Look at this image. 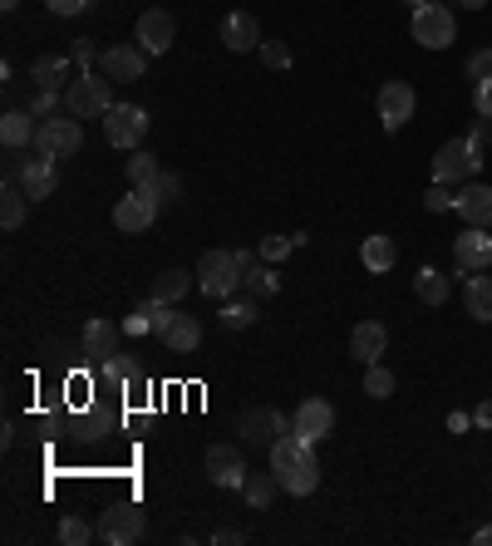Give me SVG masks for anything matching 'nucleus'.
Instances as JSON below:
<instances>
[{"mask_svg": "<svg viewBox=\"0 0 492 546\" xmlns=\"http://www.w3.org/2000/svg\"><path fill=\"white\" fill-rule=\"evenodd\" d=\"M222 325H227V330L256 325V296H246V301H222Z\"/></svg>", "mask_w": 492, "mask_h": 546, "instance_id": "72a5a7b5", "label": "nucleus"}, {"mask_svg": "<svg viewBox=\"0 0 492 546\" xmlns=\"http://www.w3.org/2000/svg\"><path fill=\"white\" fill-rule=\"evenodd\" d=\"M473 546H492V522H488V527H478V532H473Z\"/></svg>", "mask_w": 492, "mask_h": 546, "instance_id": "603ef678", "label": "nucleus"}, {"mask_svg": "<svg viewBox=\"0 0 492 546\" xmlns=\"http://www.w3.org/2000/svg\"><path fill=\"white\" fill-rule=\"evenodd\" d=\"M202 468H207V483L212 487H242L246 483V458H242V448H232V443H212L207 458H202Z\"/></svg>", "mask_w": 492, "mask_h": 546, "instance_id": "ddd939ff", "label": "nucleus"}, {"mask_svg": "<svg viewBox=\"0 0 492 546\" xmlns=\"http://www.w3.org/2000/svg\"><path fill=\"white\" fill-rule=\"evenodd\" d=\"M365 394L369 399H389V394H394V374H389L379 360L365 364Z\"/></svg>", "mask_w": 492, "mask_h": 546, "instance_id": "c9c22d12", "label": "nucleus"}, {"mask_svg": "<svg viewBox=\"0 0 492 546\" xmlns=\"http://www.w3.org/2000/svg\"><path fill=\"white\" fill-rule=\"evenodd\" d=\"M453 212H458L468 227H492V187L488 182H463Z\"/></svg>", "mask_w": 492, "mask_h": 546, "instance_id": "a211bd4d", "label": "nucleus"}, {"mask_svg": "<svg viewBox=\"0 0 492 546\" xmlns=\"http://www.w3.org/2000/svg\"><path fill=\"white\" fill-rule=\"evenodd\" d=\"M261 60H266V69H291V50L281 40H261Z\"/></svg>", "mask_w": 492, "mask_h": 546, "instance_id": "a19ab883", "label": "nucleus"}, {"mask_svg": "<svg viewBox=\"0 0 492 546\" xmlns=\"http://www.w3.org/2000/svg\"><path fill=\"white\" fill-rule=\"evenodd\" d=\"M158 212H163V202H158L148 187H133L128 197L114 202V227L128 232V237H133V232H148V227L158 222Z\"/></svg>", "mask_w": 492, "mask_h": 546, "instance_id": "1a4fd4ad", "label": "nucleus"}, {"mask_svg": "<svg viewBox=\"0 0 492 546\" xmlns=\"http://www.w3.org/2000/svg\"><path fill=\"white\" fill-rule=\"evenodd\" d=\"M237 433H242L251 448H276L286 433H296V424L281 414V409H242V419H237Z\"/></svg>", "mask_w": 492, "mask_h": 546, "instance_id": "423d86ee", "label": "nucleus"}, {"mask_svg": "<svg viewBox=\"0 0 492 546\" xmlns=\"http://www.w3.org/2000/svg\"><path fill=\"white\" fill-rule=\"evenodd\" d=\"M109 109H114V79H109V74L84 69V74L69 79V89H64V114H74V119H104Z\"/></svg>", "mask_w": 492, "mask_h": 546, "instance_id": "7ed1b4c3", "label": "nucleus"}, {"mask_svg": "<svg viewBox=\"0 0 492 546\" xmlns=\"http://www.w3.org/2000/svg\"><path fill=\"white\" fill-rule=\"evenodd\" d=\"M473 109H478V119H492V79L473 84Z\"/></svg>", "mask_w": 492, "mask_h": 546, "instance_id": "49530a36", "label": "nucleus"}, {"mask_svg": "<svg viewBox=\"0 0 492 546\" xmlns=\"http://www.w3.org/2000/svg\"><path fill=\"white\" fill-rule=\"evenodd\" d=\"M463 301H468V315L473 320H492V276H468V286H463Z\"/></svg>", "mask_w": 492, "mask_h": 546, "instance_id": "bb28decb", "label": "nucleus"}, {"mask_svg": "<svg viewBox=\"0 0 492 546\" xmlns=\"http://www.w3.org/2000/svg\"><path fill=\"white\" fill-rule=\"evenodd\" d=\"M291 424H296V433H301V438L320 443V438L335 428V404H330V399H301V409L291 414Z\"/></svg>", "mask_w": 492, "mask_h": 546, "instance_id": "dca6fc26", "label": "nucleus"}, {"mask_svg": "<svg viewBox=\"0 0 492 546\" xmlns=\"http://www.w3.org/2000/svg\"><path fill=\"white\" fill-rule=\"evenodd\" d=\"M192 276H197V271H192ZM192 276H187V271H163V276L153 281V301L178 305L187 296V286H192Z\"/></svg>", "mask_w": 492, "mask_h": 546, "instance_id": "2f4dec72", "label": "nucleus"}, {"mask_svg": "<svg viewBox=\"0 0 492 546\" xmlns=\"http://www.w3.org/2000/svg\"><path fill=\"white\" fill-rule=\"evenodd\" d=\"M468 79H473V84L492 79V50H473V55H468Z\"/></svg>", "mask_w": 492, "mask_h": 546, "instance_id": "37998d69", "label": "nucleus"}, {"mask_svg": "<svg viewBox=\"0 0 492 546\" xmlns=\"http://www.w3.org/2000/svg\"><path fill=\"white\" fill-rule=\"evenodd\" d=\"M242 276H246V266L237 261V246H212L197 261V291L207 301H232L242 291Z\"/></svg>", "mask_w": 492, "mask_h": 546, "instance_id": "f03ea898", "label": "nucleus"}, {"mask_svg": "<svg viewBox=\"0 0 492 546\" xmlns=\"http://www.w3.org/2000/svg\"><path fill=\"white\" fill-rule=\"evenodd\" d=\"M69 60L79 64V74H84L89 64L99 60V45H94V40H74V50H69Z\"/></svg>", "mask_w": 492, "mask_h": 546, "instance_id": "a18cd8bd", "label": "nucleus"}, {"mask_svg": "<svg viewBox=\"0 0 492 546\" xmlns=\"http://www.w3.org/2000/svg\"><path fill=\"white\" fill-rule=\"evenodd\" d=\"M60 104H64L60 89H35V94H30V114H35V119H50Z\"/></svg>", "mask_w": 492, "mask_h": 546, "instance_id": "4c0bfd02", "label": "nucleus"}, {"mask_svg": "<svg viewBox=\"0 0 492 546\" xmlns=\"http://www.w3.org/2000/svg\"><path fill=\"white\" fill-rule=\"evenodd\" d=\"M478 173H483V148H478L468 133H463V138H448V143L433 153V182H448V187L458 182V187H463V182H473Z\"/></svg>", "mask_w": 492, "mask_h": 546, "instance_id": "20e7f679", "label": "nucleus"}, {"mask_svg": "<svg viewBox=\"0 0 492 546\" xmlns=\"http://www.w3.org/2000/svg\"><path fill=\"white\" fill-rule=\"evenodd\" d=\"M148 109H138V104H114L109 114H104V138H109V148H138L143 138H148Z\"/></svg>", "mask_w": 492, "mask_h": 546, "instance_id": "0eeeda50", "label": "nucleus"}, {"mask_svg": "<svg viewBox=\"0 0 492 546\" xmlns=\"http://www.w3.org/2000/svg\"><path fill=\"white\" fill-rule=\"evenodd\" d=\"M84 148V128H79V119L74 114H60V119H40V128H35V153L40 158H74Z\"/></svg>", "mask_w": 492, "mask_h": 546, "instance_id": "39448f33", "label": "nucleus"}, {"mask_svg": "<svg viewBox=\"0 0 492 546\" xmlns=\"http://www.w3.org/2000/svg\"><path fill=\"white\" fill-rule=\"evenodd\" d=\"M148 310H153V335L163 340V330L178 320V305H163V301H153V296H148Z\"/></svg>", "mask_w": 492, "mask_h": 546, "instance_id": "79ce46f5", "label": "nucleus"}, {"mask_svg": "<svg viewBox=\"0 0 492 546\" xmlns=\"http://www.w3.org/2000/svg\"><path fill=\"white\" fill-rule=\"evenodd\" d=\"M242 286H246V296H256V301H266V296H276V291H281V281H276L271 261H256V266H246Z\"/></svg>", "mask_w": 492, "mask_h": 546, "instance_id": "7c9ffc66", "label": "nucleus"}, {"mask_svg": "<svg viewBox=\"0 0 492 546\" xmlns=\"http://www.w3.org/2000/svg\"><path fill=\"white\" fill-rule=\"evenodd\" d=\"M212 542H222V546H237V542H246L237 527H222V532H212Z\"/></svg>", "mask_w": 492, "mask_h": 546, "instance_id": "8fccbe9b", "label": "nucleus"}, {"mask_svg": "<svg viewBox=\"0 0 492 546\" xmlns=\"http://www.w3.org/2000/svg\"><path fill=\"white\" fill-rule=\"evenodd\" d=\"M424 207L429 212H453L458 207V192H448V182H433L429 192H424Z\"/></svg>", "mask_w": 492, "mask_h": 546, "instance_id": "58836bf2", "label": "nucleus"}, {"mask_svg": "<svg viewBox=\"0 0 492 546\" xmlns=\"http://www.w3.org/2000/svg\"><path fill=\"white\" fill-rule=\"evenodd\" d=\"M448 291H453V286H448V276H443V271L419 266V276H414V296H419V301H424V305H443V301H448Z\"/></svg>", "mask_w": 492, "mask_h": 546, "instance_id": "cd10ccee", "label": "nucleus"}, {"mask_svg": "<svg viewBox=\"0 0 492 546\" xmlns=\"http://www.w3.org/2000/svg\"><path fill=\"white\" fill-rule=\"evenodd\" d=\"M453 35H458V25H453V10H448L443 0H429V5L414 10V40H419L424 50H448Z\"/></svg>", "mask_w": 492, "mask_h": 546, "instance_id": "6e6552de", "label": "nucleus"}, {"mask_svg": "<svg viewBox=\"0 0 492 546\" xmlns=\"http://www.w3.org/2000/svg\"><path fill=\"white\" fill-rule=\"evenodd\" d=\"M453 256H458V266H463V271H488V266H492L488 227H468V232L453 242Z\"/></svg>", "mask_w": 492, "mask_h": 546, "instance_id": "aec40b11", "label": "nucleus"}, {"mask_svg": "<svg viewBox=\"0 0 492 546\" xmlns=\"http://www.w3.org/2000/svg\"><path fill=\"white\" fill-rule=\"evenodd\" d=\"M158 173H163V168H158V158H153L148 148H133V158H128V182H133V187H148Z\"/></svg>", "mask_w": 492, "mask_h": 546, "instance_id": "473e14b6", "label": "nucleus"}, {"mask_svg": "<svg viewBox=\"0 0 492 546\" xmlns=\"http://www.w3.org/2000/svg\"><path fill=\"white\" fill-rule=\"evenodd\" d=\"M94 537H99V527H94V522H84V517H74V512L60 522V542L64 546H89Z\"/></svg>", "mask_w": 492, "mask_h": 546, "instance_id": "f704fd0d", "label": "nucleus"}, {"mask_svg": "<svg viewBox=\"0 0 492 546\" xmlns=\"http://www.w3.org/2000/svg\"><path fill=\"white\" fill-rule=\"evenodd\" d=\"M365 271H374V276H384L394 261H399V246H394V237H365Z\"/></svg>", "mask_w": 492, "mask_h": 546, "instance_id": "c85d7f7f", "label": "nucleus"}, {"mask_svg": "<svg viewBox=\"0 0 492 546\" xmlns=\"http://www.w3.org/2000/svg\"><path fill=\"white\" fill-rule=\"evenodd\" d=\"M483 5H488V0H463V10H483Z\"/></svg>", "mask_w": 492, "mask_h": 546, "instance_id": "864d4df0", "label": "nucleus"}, {"mask_svg": "<svg viewBox=\"0 0 492 546\" xmlns=\"http://www.w3.org/2000/svg\"><path fill=\"white\" fill-rule=\"evenodd\" d=\"M45 5H50L55 15H64V20H69V15H84V10H89L94 0H45Z\"/></svg>", "mask_w": 492, "mask_h": 546, "instance_id": "de8ad7c7", "label": "nucleus"}, {"mask_svg": "<svg viewBox=\"0 0 492 546\" xmlns=\"http://www.w3.org/2000/svg\"><path fill=\"white\" fill-rule=\"evenodd\" d=\"M414 104H419L414 84H404V79H389V84L379 89V99H374V109H379V123H384V133H399L404 123L414 119Z\"/></svg>", "mask_w": 492, "mask_h": 546, "instance_id": "9d476101", "label": "nucleus"}, {"mask_svg": "<svg viewBox=\"0 0 492 546\" xmlns=\"http://www.w3.org/2000/svg\"><path fill=\"white\" fill-rule=\"evenodd\" d=\"M119 335H123V325H114V320H89L84 335H79V350L94 364H104L109 355H119Z\"/></svg>", "mask_w": 492, "mask_h": 546, "instance_id": "6ab92c4d", "label": "nucleus"}, {"mask_svg": "<svg viewBox=\"0 0 492 546\" xmlns=\"http://www.w3.org/2000/svg\"><path fill=\"white\" fill-rule=\"evenodd\" d=\"M173 35H178V25H173V15L168 10H143L138 15V25H133V40L148 50V55H168L173 50Z\"/></svg>", "mask_w": 492, "mask_h": 546, "instance_id": "4468645a", "label": "nucleus"}, {"mask_svg": "<svg viewBox=\"0 0 492 546\" xmlns=\"http://www.w3.org/2000/svg\"><path fill=\"white\" fill-rule=\"evenodd\" d=\"M138 537H143V512L133 502H114L109 512H99V542L133 546Z\"/></svg>", "mask_w": 492, "mask_h": 546, "instance_id": "f8f14e48", "label": "nucleus"}, {"mask_svg": "<svg viewBox=\"0 0 492 546\" xmlns=\"http://www.w3.org/2000/svg\"><path fill=\"white\" fill-rule=\"evenodd\" d=\"M143 379V364L133 360V355H109V360L99 364V389L104 394H119L128 384H138Z\"/></svg>", "mask_w": 492, "mask_h": 546, "instance_id": "5701e85b", "label": "nucleus"}, {"mask_svg": "<svg viewBox=\"0 0 492 546\" xmlns=\"http://www.w3.org/2000/svg\"><path fill=\"white\" fill-rule=\"evenodd\" d=\"M296 246H301L296 237H271V242H261V261H271V266H276V261H286Z\"/></svg>", "mask_w": 492, "mask_h": 546, "instance_id": "ea45409f", "label": "nucleus"}, {"mask_svg": "<svg viewBox=\"0 0 492 546\" xmlns=\"http://www.w3.org/2000/svg\"><path fill=\"white\" fill-rule=\"evenodd\" d=\"M79 74V64L69 60V55H40V60L30 64V79H35V89H69V79Z\"/></svg>", "mask_w": 492, "mask_h": 546, "instance_id": "412c9836", "label": "nucleus"}, {"mask_svg": "<svg viewBox=\"0 0 492 546\" xmlns=\"http://www.w3.org/2000/svg\"><path fill=\"white\" fill-rule=\"evenodd\" d=\"M15 5H20V0H0V10H15Z\"/></svg>", "mask_w": 492, "mask_h": 546, "instance_id": "5fc2aeb1", "label": "nucleus"}, {"mask_svg": "<svg viewBox=\"0 0 492 546\" xmlns=\"http://www.w3.org/2000/svg\"><path fill=\"white\" fill-rule=\"evenodd\" d=\"M143 69H148V50H143L138 40H133V45H109V50H99V74H109L114 84H138Z\"/></svg>", "mask_w": 492, "mask_h": 546, "instance_id": "9b49d317", "label": "nucleus"}, {"mask_svg": "<svg viewBox=\"0 0 492 546\" xmlns=\"http://www.w3.org/2000/svg\"><path fill=\"white\" fill-rule=\"evenodd\" d=\"M148 330H153V310H148V305H138V310L123 320V335H148Z\"/></svg>", "mask_w": 492, "mask_h": 546, "instance_id": "c03bdc74", "label": "nucleus"}, {"mask_svg": "<svg viewBox=\"0 0 492 546\" xmlns=\"http://www.w3.org/2000/svg\"><path fill=\"white\" fill-rule=\"evenodd\" d=\"M148 192L168 207V202H178V197H183V178H178V173H158V178L148 182Z\"/></svg>", "mask_w": 492, "mask_h": 546, "instance_id": "e433bc0d", "label": "nucleus"}, {"mask_svg": "<svg viewBox=\"0 0 492 546\" xmlns=\"http://www.w3.org/2000/svg\"><path fill=\"white\" fill-rule=\"evenodd\" d=\"M384 345H389V330H384L379 320H360V325L350 330V355L360 364H374L384 355Z\"/></svg>", "mask_w": 492, "mask_h": 546, "instance_id": "4be33fe9", "label": "nucleus"}, {"mask_svg": "<svg viewBox=\"0 0 492 546\" xmlns=\"http://www.w3.org/2000/svg\"><path fill=\"white\" fill-rule=\"evenodd\" d=\"M163 345H168V355H192V350L202 345V320L178 310V320L163 330Z\"/></svg>", "mask_w": 492, "mask_h": 546, "instance_id": "b1692460", "label": "nucleus"}, {"mask_svg": "<svg viewBox=\"0 0 492 546\" xmlns=\"http://www.w3.org/2000/svg\"><path fill=\"white\" fill-rule=\"evenodd\" d=\"M222 45L232 55H246V50H261V25L251 10H227L222 15Z\"/></svg>", "mask_w": 492, "mask_h": 546, "instance_id": "2eb2a0df", "label": "nucleus"}, {"mask_svg": "<svg viewBox=\"0 0 492 546\" xmlns=\"http://www.w3.org/2000/svg\"><path fill=\"white\" fill-rule=\"evenodd\" d=\"M276 492H286L276 473H246L242 497H246V507H251V512H266V507L276 502Z\"/></svg>", "mask_w": 492, "mask_h": 546, "instance_id": "a878e982", "label": "nucleus"}, {"mask_svg": "<svg viewBox=\"0 0 492 546\" xmlns=\"http://www.w3.org/2000/svg\"><path fill=\"white\" fill-rule=\"evenodd\" d=\"M468 138H473L478 148H488V143H492V119H478V123H473V133H468Z\"/></svg>", "mask_w": 492, "mask_h": 546, "instance_id": "09e8293b", "label": "nucleus"}, {"mask_svg": "<svg viewBox=\"0 0 492 546\" xmlns=\"http://www.w3.org/2000/svg\"><path fill=\"white\" fill-rule=\"evenodd\" d=\"M20 187H25V197L30 202H45V197H55V187H60V168H55V158H25V173H20Z\"/></svg>", "mask_w": 492, "mask_h": 546, "instance_id": "f3484780", "label": "nucleus"}, {"mask_svg": "<svg viewBox=\"0 0 492 546\" xmlns=\"http://www.w3.org/2000/svg\"><path fill=\"white\" fill-rule=\"evenodd\" d=\"M25 202H30L25 187H20V182H5V192H0V227H5V232H15V227L25 222Z\"/></svg>", "mask_w": 492, "mask_h": 546, "instance_id": "c756f323", "label": "nucleus"}, {"mask_svg": "<svg viewBox=\"0 0 492 546\" xmlns=\"http://www.w3.org/2000/svg\"><path fill=\"white\" fill-rule=\"evenodd\" d=\"M409 5H414V10H419V5H429V0H409Z\"/></svg>", "mask_w": 492, "mask_h": 546, "instance_id": "6e6d98bb", "label": "nucleus"}, {"mask_svg": "<svg viewBox=\"0 0 492 546\" xmlns=\"http://www.w3.org/2000/svg\"><path fill=\"white\" fill-rule=\"evenodd\" d=\"M35 114L30 109H10L5 119H0V143L5 148H35V128L40 123H30Z\"/></svg>", "mask_w": 492, "mask_h": 546, "instance_id": "393cba45", "label": "nucleus"}, {"mask_svg": "<svg viewBox=\"0 0 492 546\" xmlns=\"http://www.w3.org/2000/svg\"><path fill=\"white\" fill-rule=\"evenodd\" d=\"M271 473L281 478V487L291 497H310L320 487V458H315V443L301 433H286L276 448H271Z\"/></svg>", "mask_w": 492, "mask_h": 546, "instance_id": "f257e3e1", "label": "nucleus"}, {"mask_svg": "<svg viewBox=\"0 0 492 546\" xmlns=\"http://www.w3.org/2000/svg\"><path fill=\"white\" fill-rule=\"evenodd\" d=\"M473 424L492 428V399H483V404H478V414H473Z\"/></svg>", "mask_w": 492, "mask_h": 546, "instance_id": "3c124183", "label": "nucleus"}]
</instances>
